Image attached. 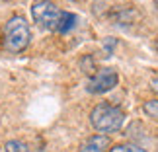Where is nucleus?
I'll return each instance as SVG.
<instances>
[{"mask_svg":"<svg viewBox=\"0 0 158 152\" xmlns=\"http://www.w3.org/2000/svg\"><path fill=\"white\" fill-rule=\"evenodd\" d=\"M90 123L98 133L107 135V133H115L119 131L125 123V113L123 109L113 105V103L102 101L98 103L92 111H90Z\"/></svg>","mask_w":158,"mask_h":152,"instance_id":"nucleus-1","label":"nucleus"},{"mask_svg":"<svg viewBox=\"0 0 158 152\" xmlns=\"http://www.w3.org/2000/svg\"><path fill=\"white\" fill-rule=\"evenodd\" d=\"M31 41V29L22 16H12L4 26L2 31V45L8 53H22L27 49Z\"/></svg>","mask_w":158,"mask_h":152,"instance_id":"nucleus-2","label":"nucleus"},{"mask_svg":"<svg viewBox=\"0 0 158 152\" xmlns=\"http://www.w3.org/2000/svg\"><path fill=\"white\" fill-rule=\"evenodd\" d=\"M64 14L66 12L60 10L55 2H51V0H35L31 4L33 20L43 29H49V31H59L60 33V26H63Z\"/></svg>","mask_w":158,"mask_h":152,"instance_id":"nucleus-3","label":"nucleus"},{"mask_svg":"<svg viewBox=\"0 0 158 152\" xmlns=\"http://www.w3.org/2000/svg\"><path fill=\"white\" fill-rule=\"evenodd\" d=\"M119 82V74L113 68H100L98 72H94L90 76V80L86 84V90L90 94H106L109 90H113Z\"/></svg>","mask_w":158,"mask_h":152,"instance_id":"nucleus-4","label":"nucleus"},{"mask_svg":"<svg viewBox=\"0 0 158 152\" xmlns=\"http://www.w3.org/2000/svg\"><path fill=\"white\" fill-rule=\"evenodd\" d=\"M109 148H111L109 137L98 133V135H92L90 138H86V141L80 144L78 152H109Z\"/></svg>","mask_w":158,"mask_h":152,"instance_id":"nucleus-5","label":"nucleus"},{"mask_svg":"<svg viewBox=\"0 0 158 152\" xmlns=\"http://www.w3.org/2000/svg\"><path fill=\"white\" fill-rule=\"evenodd\" d=\"M109 152H147L143 146L139 144H133V142H119V144H113Z\"/></svg>","mask_w":158,"mask_h":152,"instance_id":"nucleus-6","label":"nucleus"},{"mask_svg":"<svg viewBox=\"0 0 158 152\" xmlns=\"http://www.w3.org/2000/svg\"><path fill=\"white\" fill-rule=\"evenodd\" d=\"M6 152H31L29 150V146L23 141H18V138H12V141H8L4 144Z\"/></svg>","mask_w":158,"mask_h":152,"instance_id":"nucleus-7","label":"nucleus"},{"mask_svg":"<svg viewBox=\"0 0 158 152\" xmlns=\"http://www.w3.org/2000/svg\"><path fill=\"white\" fill-rule=\"evenodd\" d=\"M143 111L152 119H158V98L156 100H148L143 103Z\"/></svg>","mask_w":158,"mask_h":152,"instance_id":"nucleus-8","label":"nucleus"},{"mask_svg":"<svg viewBox=\"0 0 158 152\" xmlns=\"http://www.w3.org/2000/svg\"><path fill=\"white\" fill-rule=\"evenodd\" d=\"M150 88H152V92L158 94V78H152V80H150Z\"/></svg>","mask_w":158,"mask_h":152,"instance_id":"nucleus-9","label":"nucleus"},{"mask_svg":"<svg viewBox=\"0 0 158 152\" xmlns=\"http://www.w3.org/2000/svg\"><path fill=\"white\" fill-rule=\"evenodd\" d=\"M156 49H158V39H156Z\"/></svg>","mask_w":158,"mask_h":152,"instance_id":"nucleus-10","label":"nucleus"}]
</instances>
